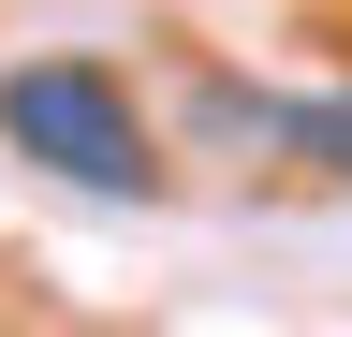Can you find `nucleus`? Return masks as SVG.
Wrapping results in <instances>:
<instances>
[{"label":"nucleus","mask_w":352,"mask_h":337,"mask_svg":"<svg viewBox=\"0 0 352 337\" xmlns=\"http://www.w3.org/2000/svg\"><path fill=\"white\" fill-rule=\"evenodd\" d=\"M0 147L44 161V176H74V191H162V147H147V117H132V89L103 59L0 73Z\"/></svg>","instance_id":"f257e3e1"}]
</instances>
